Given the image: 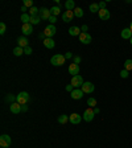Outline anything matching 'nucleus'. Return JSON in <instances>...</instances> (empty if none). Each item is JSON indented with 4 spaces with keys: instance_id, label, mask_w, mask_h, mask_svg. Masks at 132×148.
<instances>
[{
    "instance_id": "nucleus-1",
    "label": "nucleus",
    "mask_w": 132,
    "mask_h": 148,
    "mask_svg": "<svg viewBox=\"0 0 132 148\" xmlns=\"http://www.w3.org/2000/svg\"><path fill=\"white\" fill-rule=\"evenodd\" d=\"M65 61H66V58H65V56L62 54H54L50 58V64L54 65V66H62V65L65 64Z\"/></svg>"
},
{
    "instance_id": "nucleus-2",
    "label": "nucleus",
    "mask_w": 132,
    "mask_h": 148,
    "mask_svg": "<svg viewBox=\"0 0 132 148\" xmlns=\"http://www.w3.org/2000/svg\"><path fill=\"white\" fill-rule=\"evenodd\" d=\"M16 102L20 105H27L29 102V94L27 91H21L18 92V95H16Z\"/></svg>"
},
{
    "instance_id": "nucleus-3",
    "label": "nucleus",
    "mask_w": 132,
    "mask_h": 148,
    "mask_svg": "<svg viewBox=\"0 0 132 148\" xmlns=\"http://www.w3.org/2000/svg\"><path fill=\"white\" fill-rule=\"evenodd\" d=\"M94 116H95V112H94V108H91V107L86 108L85 112H83V115H82L85 122H91V120L94 119Z\"/></svg>"
},
{
    "instance_id": "nucleus-4",
    "label": "nucleus",
    "mask_w": 132,
    "mask_h": 148,
    "mask_svg": "<svg viewBox=\"0 0 132 148\" xmlns=\"http://www.w3.org/2000/svg\"><path fill=\"white\" fill-rule=\"evenodd\" d=\"M44 33H45L46 38H52V37L57 33V29H55V27L53 24H49L45 29H44Z\"/></svg>"
},
{
    "instance_id": "nucleus-5",
    "label": "nucleus",
    "mask_w": 132,
    "mask_h": 148,
    "mask_svg": "<svg viewBox=\"0 0 132 148\" xmlns=\"http://www.w3.org/2000/svg\"><path fill=\"white\" fill-rule=\"evenodd\" d=\"M11 143H12V140H11V136L9 135H1L0 136V147L3 148H8L9 145H11Z\"/></svg>"
},
{
    "instance_id": "nucleus-6",
    "label": "nucleus",
    "mask_w": 132,
    "mask_h": 148,
    "mask_svg": "<svg viewBox=\"0 0 132 148\" xmlns=\"http://www.w3.org/2000/svg\"><path fill=\"white\" fill-rule=\"evenodd\" d=\"M83 83H85V81H83V78L81 77L79 74H78V75H74V77L71 78V85H73V87H75V89L82 87Z\"/></svg>"
},
{
    "instance_id": "nucleus-7",
    "label": "nucleus",
    "mask_w": 132,
    "mask_h": 148,
    "mask_svg": "<svg viewBox=\"0 0 132 148\" xmlns=\"http://www.w3.org/2000/svg\"><path fill=\"white\" fill-rule=\"evenodd\" d=\"M21 32H23V34H24L25 37L29 36V34H32L33 33V25H32L31 23H28V24H23Z\"/></svg>"
},
{
    "instance_id": "nucleus-8",
    "label": "nucleus",
    "mask_w": 132,
    "mask_h": 148,
    "mask_svg": "<svg viewBox=\"0 0 132 148\" xmlns=\"http://www.w3.org/2000/svg\"><path fill=\"white\" fill-rule=\"evenodd\" d=\"M38 16H40L41 20H49V17L52 16V13H50V9L45 8V7L40 8V13H38Z\"/></svg>"
},
{
    "instance_id": "nucleus-9",
    "label": "nucleus",
    "mask_w": 132,
    "mask_h": 148,
    "mask_svg": "<svg viewBox=\"0 0 132 148\" xmlns=\"http://www.w3.org/2000/svg\"><path fill=\"white\" fill-rule=\"evenodd\" d=\"M94 90H95V86H94L91 82H85L82 85V91L85 92V94H91Z\"/></svg>"
},
{
    "instance_id": "nucleus-10",
    "label": "nucleus",
    "mask_w": 132,
    "mask_h": 148,
    "mask_svg": "<svg viewBox=\"0 0 132 148\" xmlns=\"http://www.w3.org/2000/svg\"><path fill=\"white\" fill-rule=\"evenodd\" d=\"M79 41L82 44H85V45H87V44H90L92 41V37H91V34L90 33H81L79 34Z\"/></svg>"
},
{
    "instance_id": "nucleus-11",
    "label": "nucleus",
    "mask_w": 132,
    "mask_h": 148,
    "mask_svg": "<svg viewBox=\"0 0 132 148\" xmlns=\"http://www.w3.org/2000/svg\"><path fill=\"white\" fill-rule=\"evenodd\" d=\"M74 17V12L73 11H65L62 13V21L64 23H70Z\"/></svg>"
},
{
    "instance_id": "nucleus-12",
    "label": "nucleus",
    "mask_w": 132,
    "mask_h": 148,
    "mask_svg": "<svg viewBox=\"0 0 132 148\" xmlns=\"http://www.w3.org/2000/svg\"><path fill=\"white\" fill-rule=\"evenodd\" d=\"M83 94L85 92L82 91V89H74L73 91H71V99H75V101H78V99H82V97H83Z\"/></svg>"
},
{
    "instance_id": "nucleus-13",
    "label": "nucleus",
    "mask_w": 132,
    "mask_h": 148,
    "mask_svg": "<svg viewBox=\"0 0 132 148\" xmlns=\"http://www.w3.org/2000/svg\"><path fill=\"white\" fill-rule=\"evenodd\" d=\"M9 110H11L12 114H18V112H21V105L17 103V102H13V103L9 105Z\"/></svg>"
},
{
    "instance_id": "nucleus-14",
    "label": "nucleus",
    "mask_w": 132,
    "mask_h": 148,
    "mask_svg": "<svg viewBox=\"0 0 132 148\" xmlns=\"http://www.w3.org/2000/svg\"><path fill=\"white\" fill-rule=\"evenodd\" d=\"M82 119H83V118L79 114H77V112H74V114H71L70 116H69V120H70L73 124H79Z\"/></svg>"
},
{
    "instance_id": "nucleus-15",
    "label": "nucleus",
    "mask_w": 132,
    "mask_h": 148,
    "mask_svg": "<svg viewBox=\"0 0 132 148\" xmlns=\"http://www.w3.org/2000/svg\"><path fill=\"white\" fill-rule=\"evenodd\" d=\"M17 46H20V48H27V46H29V41H28V38L25 36H20L17 38Z\"/></svg>"
},
{
    "instance_id": "nucleus-16",
    "label": "nucleus",
    "mask_w": 132,
    "mask_h": 148,
    "mask_svg": "<svg viewBox=\"0 0 132 148\" xmlns=\"http://www.w3.org/2000/svg\"><path fill=\"white\" fill-rule=\"evenodd\" d=\"M98 16L101 20H103V21H106V20H108L110 18V11H107V9H101L98 12Z\"/></svg>"
},
{
    "instance_id": "nucleus-17",
    "label": "nucleus",
    "mask_w": 132,
    "mask_h": 148,
    "mask_svg": "<svg viewBox=\"0 0 132 148\" xmlns=\"http://www.w3.org/2000/svg\"><path fill=\"white\" fill-rule=\"evenodd\" d=\"M69 73L70 74H73V77L74 75H78L79 74V65H77V64H70V66H69Z\"/></svg>"
},
{
    "instance_id": "nucleus-18",
    "label": "nucleus",
    "mask_w": 132,
    "mask_h": 148,
    "mask_svg": "<svg viewBox=\"0 0 132 148\" xmlns=\"http://www.w3.org/2000/svg\"><path fill=\"white\" fill-rule=\"evenodd\" d=\"M81 33H82V32H81V28L75 27V25H73V27H70V29H69V34H70V36H73V37H75V36H79Z\"/></svg>"
},
{
    "instance_id": "nucleus-19",
    "label": "nucleus",
    "mask_w": 132,
    "mask_h": 148,
    "mask_svg": "<svg viewBox=\"0 0 132 148\" xmlns=\"http://www.w3.org/2000/svg\"><path fill=\"white\" fill-rule=\"evenodd\" d=\"M120 36H122V38H124V40H127V38H131L132 37V32L129 31V28H124L123 31H122V33H120Z\"/></svg>"
},
{
    "instance_id": "nucleus-20",
    "label": "nucleus",
    "mask_w": 132,
    "mask_h": 148,
    "mask_svg": "<svg viewBox=\"0 0 132 148\" xmlns=\"http://www.w3.org/2000/svg\"><path fill=\"white\" fill-rule=\"evenodd\" d=\"M44 45H45V48H48V49H53L55 46V42L53 38H45V40H44Z\"/></svg>"
},
{
    "instance_id": "nucleus-21",
    "label": "nucleus",
    "mask_w": 132,
    "mask_h": 148,
    "mask_svg": "<svg viewBox=\"0 0 132 148\" xmlns=\"http://www.w3.org/2000/svg\"><path fill=\"white\" fill-rule=\"evenodd\" d=\"M65 7H66V11H74V9L77 8V7H75V3H74V0H68V1L65 3Z\"/></svg>"
},
{
    "instance_id": "nucleus-22",
    "label": "nucleus",
    "mask_w": 132,
    "mask_h": 148,
    "mask_svg": "<svg viewBox=\"0 0 132 148\" xmlns=\"http://www.w3.org/2000/svg\"><path fill=\"white\" fill-rule=\"evenodd\" d=\"M50 13H52V16H55V17H57V16L61 13V8H60L58 5H54L53 8H50Z\"/></svg>"
},
{
    "instance_id": "nucleus-23",
    "label": "nucleus",
    "mask_w": 132,
    "mask_h": 148,
    "mask_svg": "<svg viewBox=\"0 0 132 148\" xmlns=\"http://www.w3.org/2000/svg\"><path fill=\"white\" fill-rule=\"evenodd\" d=\"M90 11H91V13H98L99 11H101V8H99V4L98 3L90 4Z\"/></svg>"
},
{
    "instance_id": "nucleus-24",
    "label": "nucleus",
    "mask_w": 132,
    "mask_h": 148,
    "mask_svg": "<svg viewBox=\"0 0 132 148\" xmlns=\"http://www.w3.org/2000/svg\"><path fill=\"white\" fill-rule=\"evenodd\" d=\"M13 54L16 57H20L21 54H24V48H20V46H16L15 49H13Z\"/></svg>"
},
{
    "instance_id": "nucleus-25",
    "label": "nucleus",
    "mask_w": 132,
    "mask_h": 148,
    "mask_svg": "<svg viewBox=\"0 0 132 148\" xmlns=\"http://www.w3.org/2000/svg\"><path fill=\"white\" fill-rule=\"evenodd\" d=\"M20 20L23 21V24H28V23L31 21V16L28 15V13H23L21 17H20Z\"/></svg>"
},
{
    "instance_id": "nucleus-26",
    "label": "nucleus",
    "mask_w": 132,
    "mask_h": 148,
    "mask_svg": "<svg viewBox=\"0 0 132 148\" xmlns=\"http://www.w3.org/2000/svg\"><path fill=\"white\" fill-rule=\"evenodd\" d=\"M38 13H40V9L37 8V7L29 8V16H38Z\"/></svg>"
},
{
    "instance_id": "nucleus-27",
    "label": "nucleus",
    "mask_w": 132,
    "mask_h": 148,
    "mask_svg": "<svg viewBox=\"0 0 132 148\" xmlns=\"http://www.w3.org/2000/svg\"><path fill=\"white\" fill-rule=\"evenodd\" d=\"M87 106H90L91 108L96 107V99L95 98H89L87 99Z\"/></svg>"
},
{
    "instance_id": "nucleus-28",
    "label": "nucleus",
    "mask_w": 132,
    "mask_h": 148,
    "mask_svg": "<svg viewBox=\"0 0 132 148\" xmlns=\"http://www.w3.org/2000/svg\"><path fill=\"white\" fill-rule=\"evenodd\" d=\"M73 12H74V16H75V17H79L81 18L83 16V9L82 8H75Z\"/></svg>"
},
{
    "instance_id": "nucleus-29",
    "label": "nucleus",
    "mask_w": 132,
    "mask_h": 148,
    "mask_svg": "<svg viewBox=\"0 0 132 148\" xmlns=\"http://www.w3.org/2000/svg\"><path fill=\"white\" fill-rule=\"evenodd\" d=\"M41 21V18H40V16H31V24L32 25H34V24H38V23Z\"/></svg>"
},
{
    "instance_id": "nucleus-30",
    "label": "nucleus",
    "mask_w": 132,
    "mask_h": 148,
    "mask_svg": "<svg viewBox=\"0 0 132 148\" xmlns=\"http://www.w3.org/2000/svg\"><path fill=\"white\" fill-rule=\"evenodd\" d=\"M69 120V116L68 115H65V114H62L61 116H58V123H61V124H65L66 122Z\"/></svg>"
},
{
    "instance_id": "nucleus-31",
    "label": "nucleus",
    "mask_w": 132,
    "mask_h": 148,
    "mask_svg": "<svg viewBox=\"0 0 132 148\" xmlns=\"http://www.w3.org/2000/svg\"><path fill=\"white\" fill-rule=\"evenodd\" d=\"M124 69H126L127 71L132 70V60H126V62H124Z\"/></svg>"
},
{
    "instance_id": "nucleus-32",
    "label": "nucleus",
    "mask_w": 132,
    "mask_h": 148,
    "mask_svg": "<svg viewBox=\"0 0 132 148\" xmlns=\"http://www.w3.org/2000/svg\"><path fill=\"white\" fill-rule=\"evenodd\" d=\"M5 101H7V102H11V103H13V102L16 101V97L12 95V94H8V95L5 97Z\"/></svg>"
},
{
    "instance_id": "nucleus-33",
    "label": "nucleus",
    "mask_w": 132,
    "mask_h": 148,
    "mask_svg": "<svg viewBox=\"0 0 132 148\" xmlns=\"http://www.w3.org/2000/svg\"><path fill=\"white\" fill-rule=\"evenodd\" d=\"M24 7L32 8V7H33V1H32V0H24Z\"/></svg>"
},
{
    "instance_id": "nucleus-34",
    "label": "nucleus",
    "mask_w": 132,
    "mask_h": 148,
    "mask_svg": "<svg viewBox=\"0 0 132 148\" xmlns=\"http://www.w3.org/2000/svg\"><path fill=\"white\" fill-rule=\"evenodd\" d=\"M128 75H129V71H127L126 69H123V70L120 71V77L122 78H128Z\"/></svg>"
},
{
    "instance_id": "nucleus-35",
    "label": "nucleus",
    "mask_w": 132,
    "mask_h": 148,
    "mask_svg": "<svg viewBox=\"0 0 132 148\" xmlns=\"http://www.w3.org/2000/svg\"><path fill=\"white\" fill-rule=\"evenodd\" d=\"M5 29H7L5 24H4V23H0V34H4V33H5Z\"/></svg>"
},
{
    "instance_id": "nucleus-36",
    "label": "nucleus",
    "mask_w": 132,
    "mask_h": 148,
    "mask_svg": "<svg viewBox=\"0 0 132 148\" xmlns=\"http://www.w3.org/2000/svg\"><path fill=\"white\" fill-rule=\"evenodd\" d=\"M24 54H32V48L31 46H27V48H24Z\"/></svg>"
},
{
    "instance_id": "nucleus-37",
    "label": "nucleus",
    "mask_w": 132,
    "mask_h": 148,
    "mask_svg": "<svg viewBox=\"0 0 132 148\" xmlns=\"http://www.w3.org/2000/svg\"><path fill=\"white\" fill-rule=\"evenodd\" d=\"M73 61H74V64H79V62H81V57H79V56H74V57H73Z\"/></svg>"
},
{
    "instance_id": "nucleus-38",
    "label": "nucleus",
    "mask_w": 132,
    "mask_h": 148,
    "mask_svg": "<svg viewBox=\"0 0 132 148\" xmlns=\"http://www.w3.org/2000/svg\"><path fill=\"white\" fill-rule=\"evenodd\" d=\"M49 21H50V24L54 25V23L57 21V17H55V16H50V17H49Z\"/></svg>"
},
{
    "instance_id": "nucleus-39",
    "label": "nucleus",
    "mask_w": 132,
    "mask_h": 148,
    "mask_svg": "<svg viewBox=\"0 0 132 148\" xmlns=\"http://www.w3.org/2000/svg\"><path fill=\"white\" fill-rule=\"evenodd\" d=\"M99 4V8L101 9H106V1H101V3H98Z\"/></svg>"
},
{
    "instance_id": "nucleus-40",
    "label": "nucleus",
    "mask_w": 132,
    "mask_h": 148,
    "mask_svg": "<svg viewBox=\"0 0 132 148\" xmlns=\"http://www.w3.org/2000/svg\"><path fill=\"white\" fill-rule=\"evenodd\" d=\"M87 29H89V27H87V25H82V29H81V31H82L83 33H87Z\"/></svg>"
},
{
    "instance_id": "nucleus-41",
    "label": "nucleus",
    "mask_w": 132,
    "mask_h": 148,
    "mask_svg": "<svg viewBox=\"0 0 132 148\" xmlns=\"http://www.w3.org/2000/svg\"><path fill=\"white\" fill-rule=\"evenodd\" d=\"M71 57H73V54H71V52H68V53H66V54H65V58H66V60L71 58Z\"/></svg>"
},
{
    "instance_id": "nucleus-42",
    "label": "nucleus",
    "mask_w": 132,
    "mask_h": 148,
    "mask_svg": "<svg viewBox=\"0 0 132 148\" xmlns=\"http://www.w3.org/2000/svg\"><path fill=\"white\" fill-rule=\"evenodd\" d=\"M38 38H40V40H45V38H46L45 33H44V32H42V33H40V34H38Z\"/></svg>"
},
{
    "instance_id": "nucleus-43",
    "label": "nucleus",
    "mask_w": 132,
    "mask_h": 148,
    "mask_svg": "<svg viewBox=\"0 0 132 148\" xmlns=\"http://www.w3.org/2000/svg\"><path fill=\"white\" fill-rule=\"evenodd\" d=\"M66 91H73V85H71V83H70V85H68V86H66Z\"/></svg>"
},
{
    "instance_id": "nucleus-44",
    "label": "nucleus",
    "mask_w": 132,
    "mask_h": 148,
    "mask_svg": "<svg viewBox=\"0 0 132 148\" xmlns=\"http://www.w3.org/2000/svg\"><path fill=\"white\" fill-rule=\"evenodd\" d=\"M28 111V106L27 105H21V112H25Z\"/></svg>"
},
{
    "instance_id": "nucleus-45",
    "label": "nucleus",
    "mask_w": 132,
    "mask_h": 148,
    "mask_svg": "<svg viewBox=\"0 0 132 148\" xmlns=\"http://www.w3.org/2000/svg\"><path fill=\"white\" fill-rule=\"evenodd\" d=\"M21 11H23V13H25V12H27V11H28V8H27V7H24V5H23V7H21Z\"/></svg>"
},
{
    "instance_id": "nucleus-46",
    "label": "nucleus",
    "mask_w": 132,
    "mask_h": 148,
    "mask_svg": "<svg viewBox=\"0 0 132 148\" xmlns=\"http://www.w3.org/2000/svg\"><path fill=\"white\" fill-rule=\"evenodd\" d=\"M94 112H95V114H99V112H101V110H99L98 107H95V108H94Z\"/></svg>"
},
{
    "instance_id": "nucleus-47",
    "label": "nucleus",
    "mask_w": 132,
    "mask_h": 148,
    "mask_svg": "<svg viewBox=\"0 0 132 148\" xmlns=\"http://www.w3.org/2000/svg\"><path fill=\"white\" fill-rule=\"evenodd\" d=\"M129 31L132 32V23H131V25H129Z\"/></svg>"
},
{
    "instance_id": "nucleus-48",
    "label": "nucleus",
    "mask_w": 132,
    "mask_h": 148,
    "mask_svg": "<svg viewBox=\"0 0 132 148\" xmlns=\"http://www.w3.org/2000/svg\"><path fill=\"white\" fill-rule=\"evenodd\" d=\"M129 42H131V45H132V37H131V38H129Z\"/></svg>"
}]
</instances>
